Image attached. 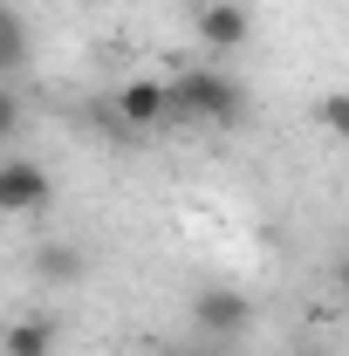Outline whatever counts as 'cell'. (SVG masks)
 <instances>
[{
    "label": "cell",
    "instance_id": "6",
    "mask_svg": "<svg viewBox=\"0 0 349 356\" xmlns=\"http://www.w3.org/2000/svg\"><path fill=\"white\" fill-rule=\"evenodd\" d=\"M55 343H62L55 315H14L7 336H0V356H55Z\"/></svg>",
    "mask_w": 349,
    "mask_h": 356
},
{
    "label": "cell",
    "instance_id": "13",
    "mask_svg": "<svg viewBox=\"0 0 349 356\" xmlns=\"http://www.w3.org/2000/svg\"><path fill=\"white\" fill-rule=\"evenodd\" d=\"M151 356H192V350H151Z\"/></svg>",
    "mask_w": 349,
    "mask_h": 356
},
{
    "label": "cell",
    "instance_id": "9",
    "mask_svg": "<svg viewBox=\"0 0 349 356\" xmlns=\"http://www.w3.org/2000/svg\"><path fill=\"white\" fill-rule=\"evenodd\" d=\"M0 69H7V83L28 69V21L21 14H7V55H0Z\"/></svg>",
    "mask_w": 349,
    "mask_h": 356
},
{
    "label": "cell",
    "instance_id": "4",
    "mask_svg": "<svg viewBox=\"0 0 349 356\" xmlns=\"http://www.w3.org/2000/svg\"><path fill=\"white\" fill-rule=\"evenodd\" d=\"M192 28H199V42L213 48V55H233V48H247V35H254V21H247L240 0H206L192 14Z\"/></svg>",
    "mask_w": 349,
    "mask_h": 356
},
{
    "label": "cell",
    "instance_id": "5",
    "mask_svg": "<svg viewBox=\"0 0 349 356\" xmlns=\"http://www.w3.org/2000/svg\"><path fill=\"white\" fill-rule=\"evenodd\" d=\"M117 124H131V131H158L165 124V110H172V83H158V76H137V83L117 89Z\"/></svg>",
    "mask_w": 349,
    "mask_h": 356
},
{
    "label": "cell",
    "instance_id": "10",
    "mask_svg": "<svg viewBox=\"0 0 349 356\" xmlns=\"http://www.w3.org/2000/svg\"><path fill=\"white\" fill-rule=\"evenodd\" d=\"M0 137H21V89H0Z\"/></svg>",
    "mask_w": 349,
    "mask_h": 356
},
{
    "label": "cell",
    "instance_id": "7",
    "mask_svg": "<svg viewBox=\"0 0 349 356\" xmlns=\"http://www.w3.org/2000/svg\"><path fill=\"white\" fill-rule=\"evenodd\" d=\"M89 274V254L76 247V240H42L35 247V281H48V288H76Z\"/></svg>",
    "mask_w": 349,
    "mask_h": 356
},
{
    "label": "cell",
    "instance_id": "12",
    "mask_svg": "<svg viewBox=\"0 0 349 356\" xmlns=\"http://www.w3.org/2000/svg\"><path fill=\"white\" fill-rule=\"evenodd\" d=\"M192 356H233V343H199Z\"/></svg>",
    "mask_w": 349,
    "mask_h": 356
},
{
    "label": "cell",
    "instance_id": "1",
    "mask_svg": "<svg viewBox=\"0 0 349 356\" xmlns=\"http://www.w3.org/2000/svg\"><path fill=\"white\" fill-rule=\"evenodd\" d=\"M247 124V89L233 69H178L172 76V110L165 131H240Z\"/></svg>",
    "mask_w": 349,
    "mask_h": 356
},
{
    "label": "cell",
    "instance_id": "11",
    "mask_svg": "<svg viewBox=\"0 0 349 356\" xmlns=\"http://www.w3.org/2000/svg\"><path fill=\"white\" fill-rule=\"evenodd\" d=\"M329 281H336V288H343V295H349V247H343V254H336V261H329Z\"/></svg>",
    "mask_w": 349,
    "mask_h": 356
},
{
    "label": "cell",
    "instance_id": "2",
    "mask_svg": "<svg viewBox=\"0 0 349 356\" xmlns=\"http://www.w3.org/2000/svg\"><path fill=\"white\" fill-rule=\"evenodd\" d=\"M192 329H199L206 343H240V336L254 329V295H247V288H226V281L199 288V295H192Z\"/></svg>",
    "mask_w": 349,
    "mask_h": 356
},
{
    "label": "cell",
    "instance_id": "3",
    "mask_svg": "<svg viewBox=\"0 0 349 356\" xmlns=\"http://www.w3.org/2000/svg\"><path fill=\"white\" fill-rule=\"evenodd\" d=\"M55 206V178L35 165V158H7L0 165V213L7 220H35Z\"/></svg>",
    "mask_w": 349,
    "mask_h": 356
},
{
    "label": "cell",
    "instance_id": "8",
    "mask_svg": "<svg viewBox=\"0 0 349 356\" xmlns=\"http://www.w3.org/2000/svg\"><path fill=\"white\" fill-rule=\"evenodd\" d=\"M315 124L329 137H343L349 144V89H329V96H315Z\"/></svg>",
    "mask_w": 349,
    "mask_h": 356
}]
</instances>
